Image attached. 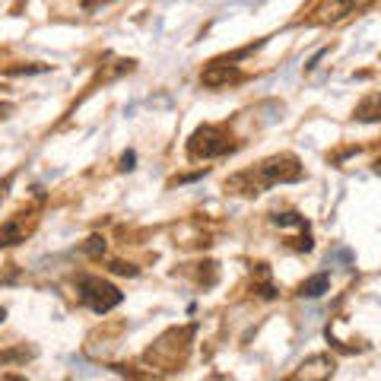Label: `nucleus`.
Returning a JSON list of instances; mask_svg holds the SVG:
<instances>
[{"label":"nucleus","instance_id":"2eb2a0df","mask_svg":"<svg viewBox=\"0 0 381 381\" xmlns=\"http://www.w3.org/2000/svg\"><path fill=\"white\" fill-rule=\"evenodd\" d=\"M10 188H13V175H6L4 181H0V200L6 197V190H10Z\"/></svg>","mask_w":381,"mask_h":381},{"label":"nucleus","instance_id":"6e6552de","mask_svg":"<svg viewBox=\"0 0 381 381\" xmlns=\"http://www.w3.org/2000/svg\"><path fill=\"white\" fill-rule=\"evenodd\" d=\"M378 114H381V95L378 92H372L359 108H356V118L365 121V124H375V121H378Z\"/></svg>","mask_w":381,"mask_h":381},{"label":"nucleus","instance_id":"dca6fc26","mask_svg":"<svg viewBox=\"0 0 381 381\" xmlns=\"http://www.w3.org/2000/svg\"><path fill=\"white\" fill-rule=\"evenodd\" d=\"M10 111H13V102H0V121L10 118Z\"/></svg>","mask_w":381,"mask_h":381},{"label":"nucleus","instance_id":"f3484780","mask_svg":"<svg viewBox=\"0 0 381 381\" xmlns=\"http://www.w3.org/2000/svg\"><path fill=\"white\" fill-rule=\"evenodd\" d=\"M4 318H6V308H0V324H4Z\"/></svg>","mask_w":381,"mask_h":381},{"label":"nucleus","instance_id":"f257e3e1","mask_svg":"<svg viewBox=\"0 0 381 381\" xmlns=\"http://www.w3.org/2000/svg\"><path fill=\"white\" fill-rule=\"evenodd\" d=\"M298 178H302V165H298V159L292 156V152H283V156H270V159H264L260 165H254V169L232 175L226 181V188L254 197V194H260V190L273 188V184L298 181Z\"/></svg>","mask_w":381,"mask_h":381},{"label":"nucleus","instance_id":"4468645a","mask_svg":"<svg viewBox=\"0 0 381 381\" xmlns=\"http://www.w3.org/2000/svg\"><path fill=\"white\" fill-rule=\"evenodd\" d=\"M133 162H137V152L127 150L124 156H121V171H131V169H133Z\"/></svg>","mask_w":381,"mask_h":381},{"label":"nucleus","instance_id":"20e7f679","mask_svg":"<svg viewBox=\"0 0 381 381\" xmlns=\"http://www.w3.org/2000/svg\"><path fill=\"white\" fill-rule=\"evenodd\" d=\"M238 80H241V70H235L232 61H213L200 73V83H203V86H210V89L229 86V83H238Z\"/></svg>","mask_w":381,"mask_h":381},{"label":"nucleus","instance_id":"9b49d317","mask_svg":"<svg viewBox=\"0 0 381 381\" xmlns=\"http://www.w3.org/2000/svg\"><path fill=\"white\" fill-rule=\"evenodd\" d=\"M35 356V349H10V353H0V362H25Z\"/></svg>","mask_w":381,"mask_h":381},{"label":"nucleus","instance_id":"1a4fd4ad","mask_svg":"<svg viewBox=\"0 0 381 381\" xmlns=\"http://www.w3.org/2000/svg\"><path fill=\"white\" fill-rule=\"evenodd\" d=\"M270 219H273V222H277V226H279V229H286V226H298V229H308V222H305V216L292 213V210H289V213H273V216H270Z\"/></svg>","mask_w":381,"mask_h":381},{"label":"nucleus","instance_id":"f8f14e48","mask_svg":"<svg viewBox=\"0 0 381 381\" xmlns=\"http://www.w3.org/2000/svg\"><path fill=\"white\" fill-rule=\"evenodd\" d=\"M48 64H25V67H10L6 73L10 76H23V73H48Z\"/></svg>","mask_w":381,"mask_h":381},{"label":"nucleus","instance_id":"ddd939ff","mask_svg":"<svg viewBox=\"0 0 381 381\" xmlns=\"http://www.w3.org/2000/svg\"><path fill=\"white\" fill-rule=\"evenodd\" d=\"M111 270L121 273V277H137V267H133V264H124V260H114Z\"/></svg>","mask_w":381,"mask_h":381},{"label":"nucleus","instance_id":"39448f33","mask_svg":"<svg viewBox=\"0 0 381 381\" xmlns=\"http://www.w3.org/2000/svg\"><path fill=\"white\" fill-rule=\"evenodd\" d=\"M362 0H327V4L321 6V23H337V19L349 16V13H356V6H359Z\"/></svg>","mask_w":381,"mask_h":381},{"label":"nucleus","instance_id":"423d86ee","mask_svg":"<svg viewBox=\"0 0 381 381\" xmlns=\"http://www.w3.org/2000/svg\"><path fill=\"white\" fill-rule=\"evenodd\" d=\"M19 241H25L23 213H16L13 219H6L4 226H0V248H13V245H19Z\"/></svg>","mask_w":381,"mask_h":381},{"label":"nucleus","instance_id":"f03ea898","mask_svg":"<svg viewBox=\"0 0 381 381\" xmlns=\"http://www.w3.org/2000/svg\"><path fill=\"white\" fill-rule=\"evenodd\" d=\"M76 292H80V298L95 311V315H108L111 308H118V305L124 302V292L102 277H80Z\"/></svg>","mask_w":381,"mask_h":381},{"label":"nucleus","instance_id":"9d476101","mask_svg":"<svg viewBox=\"0 0 381 381\" xmlns=\"http://www.w3.org/2000/svg\"><path fill=\"white\" fill-rule=\"evenodd\" d=\"M83 254H89V258H102V254H105V238H102V235H92V238H86V245H83Z\"/></svg>","mask_w":381,"mask_h":381},{"label":"nucleus","instance_id":"7ed1b4c3","mask_svg":"<svg viewBox=\"0 0 381 381\" xmlns=\"http://www.w3.org/2000/svg\"><path fill=\"white\" fill-rule=\"evenodd\" d=\"M232 150H235L232 137L216 124L197 127L188 140V156L190 159H216V156H226V152H232Z\"/></svg>","mask_w":381,"mask_h":381},{"label":"nucleus","instance_id":"0eeeda50","mask_svg":"<svg viewBox=\"0 0 381 381\" xmlns=\"http://www.w3.org/2000/svg\"><path fill=\"white\" fill-rule=\"evenodd\" d=\"M327 289H330V277H327V273H315V277H308L302 286H298V296L318 298V296H324Z\"/></svg>","mask_w":381,"mask_h":381}]
</instances>
